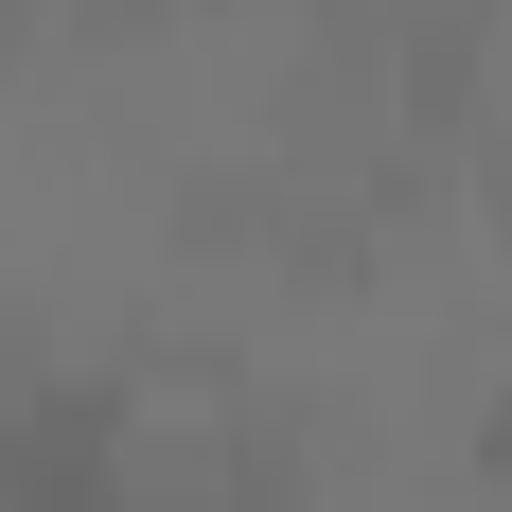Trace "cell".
Segmentation results:
<instances>
[{
  "mask_svg": "<svg viewBox=\"0 0 512 512\" xmlns=\"http://www.w3.org/2000/svg\"><path fill=\"white\" fill-rule=\"evenodd\" d=\"M477 477H495V512H512V371H495V407H477Z\"/></svg>",
  "mask_w": 512,
  "mask_h": 512,
  "instance_id": "6da1fadb",
  "label": "cell"
}]
</instances>
